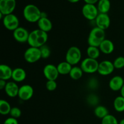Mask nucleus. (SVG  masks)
Returning a JSON list of instances; mask_svg holds the SVG:
<instances>
[{
    "mask_svg": "<svg viewBox=\"0 0 124 124\" xmlns=\"http://www.w3.org/2000/svg\"><path fill=\"white\" fill-rule=\"evenodd\" d=\"M48 33L38 29L30 32L27 43L30 47L40 48L48 41Z\"/></svg>",
    "mask_w": 124,
    "mask_h": 124,
    "instance_id": "obj_1",
    "label": "nucleus"
},
{
    "mask_svg": "<svg viewBox=\"0 0 124 124\" xmlns=\"http://www.w3.org/2000/svg\"><path fill=\"white\" fill-rule=\"evenodd\" d=\"M42 12L39 8L33 4L26 5L23 9V16L29 23H38L41 18Z\"/></svg>",
    "mask_w": 124,
    "mask_h": 124,
    "instance_id": "obj_2",
    "label": "nucleus"
},
{
    "mask_svg": "<svg viewBox=\"0 0 124 124\" xmlns=\"http://www.w3.org/2000/svg\"><path fill=\"white\" fill-rule=\"evenodd\" d=\"M105 39V30L95 27L91 30L88 35V42L89 46L99 47L101 44Z\"/></svg>",
    "mask_w": 124,
    "mask_h": 124,
    "instance_id": "obj_3",
    "label": "nucleus"
},
{
    "mask_svg": "<svg viewBox=\"0 0 124 124\" xmlns=\"http://www.w3.org/2000/svg\"><path fill=\"white\" fill-rule=\"evenodd\" d=\"M82 53L81 50L76 46L70 47L67 51L65 54V61L71 64L72 66L76 65L81 61Z\"/></svg>",
    "mask_w": 124,
    "mask_h": 124,
    "instance_id": "obj_4",
    "label": "nucleus"
},
{
    "mask_svg": "<svg viewBox=\"0 0 124 124\" xmlns=\"http://www.w3.org/2000/svg\"><path fill=\"white\" fill-rule=\"evenodd\" d=\"M99 62L97 59L86 58L81 61V68L84 73L88 74H93L98 72L99 67Z\"/></svg>",
    "mask_w": 124,
    "mask_h": 124,
    "instance_id": "obj_5",
    "label": "nucleus"
},
{
    "mask_svg": "<svg viewBox=\"0 0 124 124\" xmlns=\"http://www.w3.org/2000/svg\"><path fill=\"white\" fill-rule=\"evenodd\" d=\"M24 58L28 63L33 64L42 58L39 48L30 47L24 52Z\"/></svg>",
    "mask_w": 124,
    "mask_h": 124,
    "instance_id": "obj_6",
    "label": "nucleus"
},
{
    "mask_svg": "<svg viewBox=\"0 0 124 124\" xmlns=\"http://www.w3.org/2000/svg\"><path fill=\"white\" fill-rule=\"evenodd\" d=\"M2 23L7 30L14 31L19 27V20L18 17L13 13L4 16Z\"/></svg>",
    "mask_w": 124,
    "mask_h": 124,
    "instance_id": "obj_7",
    "label": "nucleus"
},
{
    "mask_svg": "<svg viewBox=\"0 0 124 124\" xmlns=\"http://www.w3.org/2000/svg\"><path fill=\"white\" fill-rule=\"evenodd\" d=\"M82 13L84 16L89 21H94L99 15L98 7L94 4H86L82 8Z\"/></svg>",
    "mask_w": 124,
    "mask_h": 124,
    "instance_id": "obj_8",
    "label": "nucleus"
},
{
    "mask_svg": "<svg viewBox=\"0 0 124 124\" xmlns=\"http://www.w3.org/2000/svg\"><path fill=\"white\" fill-rule=\"evenodd\" d=\"M16 5V0H0V13L4 16L13 13Z\"/></svg>",
    "mask_w": 124,
    "mask_h": 124,
    "instance_id": "obj_9",
    "label": "nucleus"
},
{
    "mask_svg": "<svg viewBox=\"0 0 124 124\" xmlns=\"http://www.w3.org/2000/svg\"><path fill=\"white\" fill-rule=\"evenodd\" d=\"M43 74L47 81H56L59 76L57 66L53 64H47L44 67Z\"/></svg>",
    "mask_w": 124,
    "mask_h": 124,
    "instance_id": "obj_10",
    "label": "nucleus"
},
{
    "mask_svg": "<svg viewBox=\"0 0 124 124\" xmlns=\"http://www.w3.org/2000/svg\"><path fill=\"white\" fill-rule=\"evenodd\" d=\"M115 69L113 62L108 60H104L99 62L98 73L102 76H107L112 73Z\"/></svg>",
    "mask_w": 124,
    "mask_h": 124,
    "instance_id": "obj_11",
    "label": "nucleus"
},
{
    "mask_svg": "<svg viewBox=\"0 0 124 124\" xmlns=\"http://www.w3.org/2000/svg\"><path fill=\"white\" fill-rule=\"evenodd\" d=\"M94 21L96 23V27L104 30L108 29L111 23L110 16L107 13H99Z\"/></svg>",
    "mask_w": 124,
    "mask_h": 124,
    "instance_id": "obj_12",
    "label": "nucleus"
},
{
    "mask_svg": "<svg viewBox=\"0 0 124 124\" xmlns=\"http://www.w3.org/2000/svg\"><path fill=\"white\" fill-rule=\"evenodd\" d=\"M34 94L33 88L29 84H25L19 87L18 96L19 99L24 101L31 99Z\"/></svg>",
    "mask_w": 124,
    "mask_h": 124,
    "instance_id": "obj_13",
    "label": "nucleus"
},
{
    "mask_svg": "<svg viewBox=\"0 0 124 124\" xmlns=\"http://www.w3.org/2000/svg\"><path fill=\"white\" fill-rule=\"evenodd\" d=\"M30 33L25 28L19 27L18 29L13 31V38L19 43L27 42Z\"/></svg>",
    "mask_w": 124,
    "mask_h": 124,
    "instance_id": "obj_14",
    "label": "nucleus"
},
{
    "mask_svg": "<svg viewBox=\"0 0 124 124\" xmlns=\"http://www.w3.org/2000/svg\"><path fill=\"white\" fill-rule=\"evenodd\" d=\"M19 87H18L16 82L14 81H10L7 82L6 87L4 88L5 92L6 94L10 98H15L18 96L19 93Z\"/></svg>",
    "mask_w": 124,
    "mask_h": 124,
    "instance_id": "obj_15",
    "label": "nucleus"
},
{
    "mask_svg": "<svg viewBox=\"0 0 124 124\" xmlns=\"http://www.w3.org/2000/svg\"><path fill=\"white\" fill-rule=\"evenodd\" d=\"M124 84L123 78L121 76H115L110 80L108 85L110 89L114 92L121 91Z\"/></svg>",
    "mask_w": 124,
    "mask_h": 124,
    "instance_id": "obj_16",
    "label": "nucleus"
},
{
    "mask_svg": "<svg viewBox=\"0 0 124 124\" xmlns=\"http://www.w3.org/2000/svg\"><path fill=\"white\" fill-rule=\"evenodd\" d=\"M101 52L105 54H110L113 52L115 50L114 44L111 40L105 39L102 41L99 47Z\"/></svg>",
    "mask_w": 124,
    "mask_h": 124,
    "instance_id": "obj_17",
    "label": "nucleus"
},
{
    "mask_svg": "<svg viewBox=\"0 0 124 124\" xmlns=\"http://www.w3.org/2000/svg\"><path fill=\"white\" fill-rule=\"evenodd\" d=\"M26 72L23 68L17 67L13 70L12 79L15 82H21L25 79Z\"/></svg>",
    "mask_w": 124,
    "mask_h": 124,
    "instance_id": "obj_18",
    "label": "nucleus"
},
{
    "mask_svg": "<svg viewBox=\"0 0 124 124\" xmlns=\"http://www.w3.org/2000/svg\"><path fill=\"white\" fill-rule=\"evenodd\" d=\"M38 29L46 33L50 31L53 28L52 21L47 17H41L37 23Z\"/></svg>",
    "mask_w": 124,
    "mask_h": 124,
    "instance_id": "obj_19",
    "label": "nucleus"
},
{
    "mask_svg": "<svg viewBox=\"0 0 124 124\" xmlns=\"http://www.w3.org/2000/svg\"><path fill=\"white\" fill-rule=\"evenodd\" d=\"M13 70L12 68L6 64H1L0 65V79L8 81L12 79Z\"/></svg>",
    "mask_w": 124,
    "mask_h": 124,
    "instance_id": "obj_20",
    "label": "nucleus"
},
{
    "mask_svg": "<svg viewBox=\"0 0 124 124\" xmlns=\"http://www.w3.org/2000/svg\"><path fill=\"white\" fill-rule=\"evenodd\" d=\"M72 67V65L67 61L61 62L57 65L58 72L59 75H69Z\"/></svg>",
    "mask_w": 124,
    "mask_h": 124,
    "instance_id": "obj_21",
    "label": "nucleus"
},
{
    "mask_svg": "<svg viewBox=\"0 0 124 124\" xmlns=\"http://www.w3.org/2000/svg\"><path fill=\"white\" fill-rule=\"evenodd\" d=\"M97 7L100 13H107L111 8V2L110 0H99Z\"/></svg>",
    "mask_w": 124,
    "mask_h": 124,
    "instance_id": "obj_22",
    "label": "nucleus"
},
{
    "mask_svg": "<svg viewBox=\"0 0 124 124\" xmlns=\"http://www.w3.org/2000/svg\"><path fill=\"white\" fill-rule=\"evenodd\" d=\"M94 114L97 117L102 119L103 118L109 115L108 109L103 105H98L94 110Z\"/></svg>",
    "mask_w": 124,
    "mask_h": 124,
    "instance_id": "obj_23",
    "label": "nucleus"
},
{
    "mask_svg": "<svg viewBox=\"0 0 124 124\" xmlns=\"http://www.w3.org/2000/svg\"><path fill=\"white\" fill-rule=\"evenodd\" d=\"M83 73L84 72L81 67H78L75 65V66H73L69 74V76L72 79L78 80L82 77Z\"/></svg>",
    "mask_w": 124,
    "mask_h": 124,
    "instance_id": "obj_24",
    "label": "nucleus"
},
{
    "mask_svg": "<svg viewBox=\"0 0 124 124\" xmlns=\"http://www.w3.org/2000/svg\"><path fill=\"white\" fill-rule=\"evenodd\" d=\"M101 50L99 47L94 46H88L87 49V54L88 58L97 59L100 56Z\"/></svg>",
    "mask_w": 124,
    "mask_h": 124,
    "instance_id": "obj_25",
    "label": "nucleus"
},
{
    "mask_svg": "<svg viewBox=\"0 0 124 124\" xmlns=\"http://www.w3.org/2000/svg\"><path fill=\"white\" fill-rule=\"evenodd\" d=\"M113 107L115 110L117 112L124 111V98L122 96L116 97L113 102Z\"/></svg>",
    "mask_w": 124,
    "mask_h": 124,
    "instance_id": "obj_26",
    "label": "nucleus"
},
{
    "mask_svg": "<svg viewBox=\"0 0 124 124\" xmlns=\"http://www.w3.org/2000/svg\"><path fill=\"white\" fill-rule=\"evenodd\" d=\"M12 107L10 104L4 99H1L0 100V113L2 115H7L10 114Z\"/></svg>",
    "mask_w": 124,
    "mask_h": 124,
    "instance_id": "obj_27",
    "label": "nucleus"
},
{
    "mask_svg": "<svg viewBox=\"0 0 124 124\" xmlns=\"http://www.w3.org/2000/svg\"><path fill=\"white\" fill-rule=\"evenodd\" d=\"M101 124H119V122L115 116L109 114L102 119Z\"/></svg>",
    "mask_w": 124,
    "mask_h": 124,
    "instance_id": "obj_28",
    "label": "nucleus"
},
{
    "mask_svg": "<svg viewBox=\"0 0 124 124\" xmlns=\"http://www.w3.org/2000/svg\"><path fill=\"white\" fill-rule=\"evenodd\" d=\"M40 51H41V58L42 59H47L48 57L50 56L51 51L49 47L46 45L42 46L39 48Z\"/></svg>",
    "mask_w": 124,
    "mask_h": 124,
    "instance_id": "obj_29",
    "label": "nucleus"
},
{
    "mask_svg": "<svg viewBox=\"0 0 124 124\" xmlns=\"http://www.w3.org/2000/svg\"><path fill=\"white\" fill-rule=\"evenodd\" d=\"M113 65L115 69H121L124 67V57L119 56L115 59Z\"/></svg>",
    "mask_w": 124,
    "mask_h": 124,
    "instance_id": "obj_30",
    "label": "nucleus"
},
{
    "mask_svg": "<svg viewBox=\"0 0 124 124\" xmlns=\"http://www.w3.org/2000/svg\"><path fill=\"white\" fill-rule=\"evenodd\" d=\"M21 114L22 113L21 109L18 107H15L12 108V110H11L9 115H10V117H12L15 119H18L21 117Z\"/></svg>",
    "mask_w": 124,
    "mask_h": 124,
    "instance_id": "obj_31",
    "label": "nucleus"
},
{
    "mask_svg": "<svg viewBox=\"0 0 124 124\" xmlns=\"http://www.w3.org/2000/svg\"><path fill=\"white\" fill-rule=\"evenodd\" d=\"M46 87L47 90L50 92H53L57 88V83L56 81H47L46 82Z\"/></svg>",
    "mask_w": 124,
    "mask_h": 124,
    "instance_id": "obj_32",
    "label": "nucleus"
},
{
    "mask_svg": "<svg viewBox=\"0 0 124 124\" xmlns=\"http://www.w3.org/2000/svg\"><path fill=\"white\" fill-rule=\"evenodd\" d=\"M3 124H18V121L17 119L10 117L5 120Z\"/></svg>",
    "mask_w": 124,
    "mask_h": 124,
    "instance_id": "obj_33",
    "label": "nucleus"
},
{
    "mask_svg": "<svg viewBox=\"0 0 124 124\" xmlns=\"http://www.w3.org/2000/svg\"><path fill=\"white\" fill-rule=\"evenodd\" d=\"M6 84H7V82L5 80L0 79V89L3 90L6 87Z\"/></svg>",
    "mask_w": 124,
    "mask_h": 124,
    "instance_id": "obj_34",
    "label": "nucleus"
},
{
    "mask_svg": "<svg viewBox=\"0 0 124 124\" xmlns=\"http://www.w3.org/2000/svg\"><path fill=\"white\" fill-rule=\"evenodd\" d=\"M86 4H95L96 3L99 1V0H84Z\"/></svg>",
    "mask_w": 124,
    "mask_h": 124,
    "instance_id": "obj_35",
    "label": "nucleus"
},
{
    "mask_svg": "<svg viewBox=\"0 0 124 124\" xmlns=\"http://www.w3.org/2000/svg\"><path fill=\"white\" fill-rule=\"evenodd\" d=\"M120 92H121V96H122V97H124V84L123 87H122V88H121V90Z\"/></svg>",
    "mask_w": 124,
    "mask_h": 124,
    "instance_id": "obj_36",
    "label": "nucleus"
},
{
    "mask_svg": "<svg viewBox=\"0 0 124 124\" xmlns=\"http://www.w3.org/2000/svg\"><path fill=\"white\" fill-rule=\"evenodd\" d=\"M67 1L70 2H72V3H75V2H77L78 1H79L80 0H67Z\"/></svg>",
    "mask_w": 124,
    "mask_h": 124,
    "instance_id": "obj_37",
    "label": "nucleus"
},
{
    "mask_svg": "<svg viewBox=\"0 0 124 124\" xmlns=\"http://www.w3.org/2000/svg\"><path fill=\"white\" fill-rule=\"evenodd\" d=\"M119 124H124V119H122V120H121V121L119 122Z\"/></svg>",
    "mask_w": 124,
    "mask_h": 124,
    "instance_id": "obj_38",
    "label": "nucleus"
}]
</instances>
